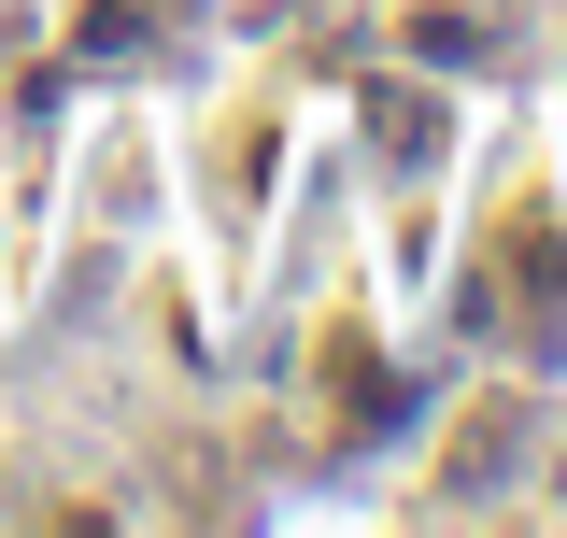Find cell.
Instances as JSON below:
<instances>
[{
    "instance_id": "1",
    "label": "cell",
    "mask_w": 567,
    "mask_h": 538,
    "mask_svg": "<svg viewBox=\"0 0 567 538\" xmlns=\"http://www.w3.org/2000/svg\"><path fill=\"white\" fill-rule=\"evenodd\" d=\"M327 411H341V425H383V369H369V340H327Z\"/></svg>"
}]
</instances>
